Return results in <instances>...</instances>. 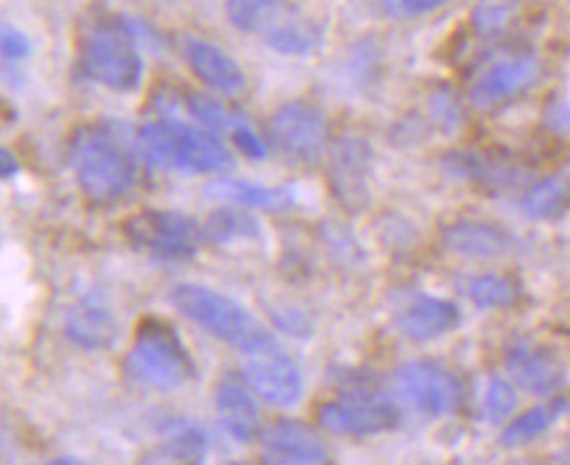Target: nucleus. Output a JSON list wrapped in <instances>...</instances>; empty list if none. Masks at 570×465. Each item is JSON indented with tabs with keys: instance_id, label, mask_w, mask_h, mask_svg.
Listing matches in <instances>:
<instances>
[{
	"instance_id": "nucleus-36",
	"label": "nucleus",
	"mask_w": 570,
	"mask_h": 465,
	"mask_svg": "<svg viewBox=\"0 0 570 465\" xmlns=\"http://www.w3.org/2000/svg\"><path fill=\"white\" fill-rule=\"evenodd\" d=\"M275 321H277V327L285 329V333H288V335H296V337L298 335H302V337H309L312 335L309 321L304 319L302 311H281V314L275 311Z\"/></svg>"
},
{
	"instance_id": "nucleus-35",
	"label": "nucleus",
	"mask_w": 570,
	"mask_h": 465,
	"mask_svg": "<svg viewBox=\"0 0 570 465\" xmlns=\"http://www.w3.org/2000/svg\"><path fill=\"white\" fill-rule=\"evenodd\" d=\"M544 123H547V129H552L558 133H570V102L554 100L547 105Z\"/></svg>"
},
{
	"instance_id": "nucleus-29",
	"label": "nucleus",
	"mask_w": 570,
	"mask_h": 465,
	"mask_svg": "<svg viewBox=\"0 0 570 465\" xmlns=\"http://www.w3.org/2000/svg\"><path fill=\"white\" fill-rule=\"evenodd\" d=\"M515 13V0H479L471 11V27L476 34L494 37L508 27L510 17Z\"/></svg>"
},
{
	"instance_id": "nucleus-26",
	"label": "nucleus",
	"mask_w": 570,
	"mask_h": 465,
	"mask_svg": "<svg viewBox=\"0 0 570 465\" xmlns=\"http://www.w3.org/2000/svg\"><path fill=\"white\" fill-rule=\"evenodd\" d=\"M466 294L476 309L490 311V309H508V306H513L519 301L521 288L513 277L484 273V275L471 277L466 285Z\"/></svg>"
},
{
	"instance_id": "nucleus-2",
	"label": "nucleus",
	"mask_w": 570,
	"mask_h": 465,
	"mask_svg": "<svg viewBox=\"0 0 570 465\" xmlns=\"http://www.w3.org/2000/svg\"><path fill=\"white\" fill-rule=\"evenodd\" d=\"M79 66L87 79L110 92H137L145 79V58L131 21L108 11L87 19L79 37Z\"/></svg>"
},
{
	"instance_id": "nucleus-5",
	"label": "nucleus",
	"mask_w": 570,
	"mask_h": 465,
	"mask_svg": "<svg viewBox=\"0 0 570 465\" xmlns=\"http://www.w3.org/2000/svg\"><path fill=\"white\" fill-rule=\"evenodd\" d=\"M126 374L145 387L176 389L197 377V364L168 321L147 319L139 325L126 356Z\"/></svg>"
},
{
	"instance_id": "nucleus-34",
	"label": "nucleus",
	"mask_w": 570,
	"mask_h": 465,
	"mask_svg": "<svg viewBox=\"0 0 570 465\" xmlns=\"http://www.w3.org/2000/svg\"><path fill=\"white\" fill-rule=\"evenodd\" d=\"M230 139H234L238 152H244L249 160H265L267 157V145L257 137V131L252 129L249 121L238 123L236 129L230 131Z\"/></svg>"
},
{
	"instance_id": "nucleus-32",
	"label": "nucleus",
	"mask_w": 570,
	"mask_h": 465,
	"mask_svg": "<svg viewBox=\"0 0 570 465\" xmlns=\"http://www.w3.org/2000/svg\"><path fill=\"white\" fill-rule=\"evenodd\" d=\"M448 0H380L382 11L393 19H414L438 11Z\"/></svg>"
},
{
	"instance_id": "nucleus-31",
	"label": "nucleus",
	"mask_w": 570,
	"mask_h": 465,
	"mask_svg": "<svg viewBox=\"0 0 570 465\" xmlns=\"http://www.w3.org/2000/svg\"><path fill=\"white\" fill-rule=\"evenodd\" d=\"M32 56V42L19 27L0 21V58L3 63H21Z\"/></svg>"
},
{
	"instance_id": "nucleus-23",
	"label": "nucleus",
	"mask_w": 570,
	"mask_h": 465,
	"mask_svg": "<svg viewBox=\"0 0 570 465\" xmlns=\"http://www.w3.org/2000/svg\"><path fill=\"white\" fill-rule=\"evenodd\" d=\"M202 230H205V244L215 246L259 238L257 217H254L246 207L238 205H228L209 212L207 220L202 222Z\"/></svg>"
},
{
	"instance_id": "nucleus-3",
	"label": "nucleus",
	"mask_w": 570,
	"mask_h": 465,
	"mask_svg": "<svg viewBox=\"0 0 570 465\" xmlns=\"http://www.w3.org/2000/svg\"><path fill=\"white\" fill-rule=\"evenodd\" d=\"M170 304L194 325L207 329L217 340L242 350L246 356L267 354V350L277 348L273 333L246 306L220 294V290L197 283H181L170 290Z\"/></svg>"
},
{
	"instance_id": "nucleus-7",
	"label": "nucleus",
	"mask_w": 570,
	"mask_h": 465,
	"mask_svg": "<svg viewBox=\"0 0 570 465\" xmlns=\"http://www.w3.org/2000/svg\"><path fill=\"white\" fill-rule=\"evenodd\" d=\"M320 424L341 437H370L393 432L401 424V408L372 385H356L320 405Z\"/></svg>"
},
{
	"instance_id": "nucleus-38",
	"label": "nucleus",
	"mask_w": 570,
	"mask_h": 465,
	"mask_svg": "<svg viewBox=\"0 0 570 465\" xmlns=\"http://www.w3.org/2000/svg\"><path fill=\"white\" fill-rule=\"evenodd\" d=\"M568 176H570V162H568Z\"/></svg>"
},
{
	"instance_id": "nucleus-30",
	"label": "nucleus",
	"mask_w": 570,
	"mask_h": 465,
	"mask_svg": "<svg viewBox=\"0 0 570 465\" xmlns=\"http://www.w3.org/2000/svg\"><path fill=\"white\" fill-rule=\"evenodd\" d=\"M519 408V395L508 379L494 377L484 393V418L490 424H502Z\"/></svg>"
},
{
	"instance_id": "nucleus-6",
	"label": "nucleus",
	"mask_w": 570,
	"mask_h": 465,
	"mask_svg": "<svg viewBox=\"0 0 570 465\" xmlns=\"http://www.w3.org/2000/svg\"><path fill=\"white\" fill-rule=\"evenodd\" d=\"M124 236L134 249L157 261H186L205 244L202 222L176 209H145L124 222Z\"/></svg>"
},
{
	"instance_id": "nucleus-8",
	"label": "nucleus",
	"mask_w": 570,
	"mask_h": 465,
	"mask_svg": "<svg viewBox=\"0 0 570 465\" xmlns=\"http://www.w3.org/2000/svg\"><path fill=\"white\" fill-rule=\"evenodd\" d=\"M395 389L411 410L424 418H445L463 405V379L445 364L416 358L395 372Z\"/></svg>"
},
{
	"instance_id": "nucleus-37",
	"label": "nucleus",
	"mask_w": 570,
	"mask_h": 465,
	"mask_svg": "<svg viewBox=\"0 0 570 465\" xmlns=\"http://www.w3.org/2000/svg\"><path fill=\"white\" fill-rule=\"evenodd\" d=\"M21 170V162L19 157L11 152L9 147H0V181H11V178H17Z\"/></svg>"
},
{
	"instance_id": "nucleus-25",
	"label": "nucleus",
	"mask_w": 570,
	"mask_h": 465,
	"mask_svg": "<svg viewBox=\"0 0 570 465\" xmlns=\"http://www.w3.org/2000/svg\"><path fill=\"white\" fill-rule=\"evenodd\" d=\"M570 201V181L560 176H550L529 186L521 197V212L531 220H552Z\"/></svg>"
},
{
	"instance_id": "nucleus-13",
	"label": "nucleus",
	"mask_w": 570,
	"mask_h": 465,
	"mask_svg": "<svg viewBox=\"0 0 570 465\" xmlns=\"http://www.w3.org/2000/svg\"><path fill=\"white\" fill-rule=\"evenodd\" d=\"M461 325L459 304L430 294H411L395 309V327L411 343H432Z\"/></svg>"
},
{
	"instance_id": "nucleus-18",
	"label": "nucleus",
	"mask_w": 570,
	"mask_h": 465,
	"mask_svg": "<svg viewBox=\"0 0 570 465\" xmlns=\"http://www.w3.org/2000/svg\"><path fill=\"white\" fill-rule=\"evenodd\" d=\"M184 58L194 77L205 81L209 89L220 95H242L246 89V73L228 52L207 40H189L184 44Z\"/></svg>"
},
{
	"instance_id": "nucleus-9",
	"label": "nucleus",
	"mask_w": 570,
	"mask_h": 465,
	"mask_svg": "<svg viewBox=\"0 0 570 465\" xmlns=\"http://www.w3.org/2000/svg\"><path fill=\"white\" fill-rule=\"evenodd\" d=\"M269 145L291 165H317L327 152V118L309 102H285L269 116Z\"/></svg>"
},
{
	"instance_id": "nucleus-15",
	"label": "nucleus",
	"mask_w": 570,
	"mask_h": 465,
	"mask_svg": "<svg viewBox=\"0 0 570 465\" xmlns=\"http://www.w3.org/2000/svg\"><path fill=\"white\" fill-rule=\"evenodd\" d=\"M539 71H542V66L534 56H515L494 63L471 89V102L479 110L500 108V105L515 100V97L534 87Z\"/></svg>"
},
{
	"instance_id": "nucleus-28",
	"label": "nucleus",
	"mask_w": 570,
	"mask_h": 465,
	"mask_svg": "<svg viewBox=\"0 0 570 465\" xmlns=\"http://www.w3.org/2000/svg\"><path fill=\"white\" fill-rule=\"evenodd\" d=\"M189 112L209 131H234L238 123L246 121V118L236 108H228L225 102L215 100V97H207V95H191Z\"/></svg>"
},
{
	"instance_id": "nucleus-20",
	"label": "nucleus",
	"mask_w": 570,
	"mask_h": 465,
	"mask_svg": "<svg viewBox=\"0 0 570 465\" xmlns=\"http://www.w3.org/2000/svg\"><path fill=\"white\" fill-rule=\"evenodd\" d=\"M570 414V397L568 395H552L550 400L537 405V408L527 410L519 418H513L505 429H502L500 447L505 449H519L527 447L531 442H537L544 432H550L562 416Z\"/></svg>"
},
{
	"instance_id": "nucleus-16",
	"label": "nucleus",
	"mask_w": 570,
	"mask_h": 465,
	"mask_svg": "<svg viewBox=\"0 0 570 465\" xmlns=\"http://www.w3.org/2000/svg\"><path fill=\"white\" fill-rule=\"evenodd\" d=\"M442 246L448 251L459 254L466 259H502L515 251L513 233H508L500 225L476 220V217H466V220L448 222L442 228Z\"/></svg>"
},
{
	"instance_id": "nucleus-24",
	"label": "nucleus",
	"mask_w": 570,
	"mask_h": 465,
	"mask_svg": "<svg viewBox=\"0 0 570 465\" xmlns=\"http://www.w3.org/2000/svg\"><path fill=\"white\" fill-rule=\"evenodd\" d=\"M288 13L283 0H225V17L238 32L265 37Z\"/></svg>"
},
{
	"instance_id": "nucleus-27",
	"label": "nucleus",
	"mask_w": 570,
	"mask_h": 465,
	"mask_svg": "<svg viewBox=\"0 0 570 465\" xmlns=\"http://www.w3.org/2000/svg\"><path fill=\"white\" fill-rule=\"evenodd\" d=\"M207 449H209L207 434L202 432L197 424L178 422L174 429L165 434L160 455L165 461H174V463H202L207 457Z\"/></svg>"
},
{
	"instance_id": "nucleus-33",
	"label": "nucleus",
	"mask_w": 570,
	"mask_h": 465,
	"mask_svg": "<svg viewBox=\"0 0 570 465\" xmlns=\"http://www.w3.org/2000/svg\"><path fill=\"white\" fill-rule=\"evenodd\" d=\"M430 110H432V118L438 121L442 131L450 133V131H455L461 126V108H459V102L453 100V95H450V92L432 95Z\"/></svg>"
},
{
	"instance_id": "nucleus-12",
	"label": "nucleus",
	"mask_w": 570,
	"mask_h": 465,
	"mask_svg": "<svg viewBox=\"0 0 570 465\" xmlns=\"http://www.w3.org/2000/svg\"><path fill=\"white\" fill-rule=\"evenodd\" d=\"M244 379L252 393L273 408H291L304 395L302 369L277 348L252 356V362L244 366Z\"/></svg>"
},
{
	"instance_id": "nucleus-1",
	"label": "nucleus",
	"mask_w": 570,
	"mask_h": 465,
	"mask_svg": "<svg viewBox=\"0 0 570 465\" xmlns=\"http://www.w3.org/2000/svg\"><path fill=\"white\" fill-rule=\"evenodd\" d=\"M137 139L118 123L95 121L73 131L69 165L79 189L92 201L108 205L121 199L137 181Z\"/></svg>"
},
{
	"instance_id": "nucleus-19",
	"label": "nucleus",
	"mask_w": 570,
	"mask_h": 465,
	"mask_svg": "<svg viewBox=\"0 0 570 465\" xmlns=\"http://www.w3.org/2000/svg\"><path fill=\"white\" fill-rule=\"evenodd\" d=\"M66 335L87 350L110 348L118 337V319L100 296H87L66 317Z\"/></svg>"
},
{
	"instance_id": "nucleus-4",
	"label": "nucleus",
	"mask_w": 570,
	"mask_h": 465,
	"mask_svg": "<svg viewBox=\"0 0 570 465\" xmlns=\"http://www.w3.org/2000/svg\"><path fill=\"white\" fill-rule=\"evenodd\" d=\"M137 149L157 168L189 172V176L223 172L234 165L228 145L215 131L176 121L147 123L137 133Z\"/></svg>"
},
{
	"instance_id": "nucleus-11",
	"label": "nucleus",
	"mask_w": 570,
	"mask_h": 465,
	"mask_svg": "<svg viewBox=\"0 0 570 465\" xmlns=\"http://www.w3.org/2000/svg\"><path fill=\"white\" fill-rule=\"evenodd\" d=\"M505 369L515 385L531 395L552 397L568 382L566 364L554 350L531 340H513L505 348Z\"/></svg>"
},
{
	"instance_id": "nucleus-14",
	"label": "nucleus",
	"mask_w": 570,
	"mask_h": 465,
	"mask_svg": "<svg viewBox=\"0 0 570 465\" xmlns=\"http://www.w3.org/2000/svg\"><path fill=\"white\" fill-rule=\"evenodd\" d=\"M262 457L267 463L281 465H320L330 463V449L325 439L312 426L294 418L275 422L267 432L259 434Z\"/></svg>"
},
{
	"instance_id": "nucleus-22",
	"label": "nucleus",
	"mask_w": 570,
	"mask_h": 465,
	"mask_svg": "<svg viewBox=\"0 0 570 465\" xmlns=\"http://www.w3.org/2000/svg\"><path fill=\"white\" fill-rule=\"evenodd\" d=\"M262 40H265L267 48L281 52V56H309V52L320 48L322 34L309 19L288 9V13Z\"/></svg>"
},
{
	"instance_id": "nucleus-10",
	"label": "nucleus",
	"mask_w": 570,
	"mask_h": 465,
	"mask_svg": "<svg viewBox=\"0 0 570 465\" xmlns=\"http://www.w3.org/2000/svg\"><path fill=\"white\" fill-rule=\"evenodd\" d=\"M372 152L364 139L343 137L330 152V191L348 212H362L372 201Z\"/></svg>"
},
{
	"instance_id": "nucleus-17",
	"label": "nucleus",
	"mask_w": 570,
	"mask_h": 465,
	"mask_svg": "<svg viewBox=\"0 0 570 465\" xmlns=\"http://www.w3.org/2000/svg\"><path fill=\"white\" fill-rule=\"evenodd\" d=\"M215 408L223 429L242 445H252L262 434V418L257 400L246 379L225 377L215 389Z\"/></svg>"
},
{
	"instance_id": "nucleus-21",
	"label": "nucleus",
	"mask_w": 570,
	"mask_h": 465,
	"mask_svg": "<svg viewBox=\"0 0 570 465\" xmlns=\"http://www.w3.org/2000/svg\"><path fill=\"white\" fill-rule=\"evenodd\" d=\"M209 197L228 201V205H238L246 209H267V212H283V209L294 207V191L285 186H262L252 181H238V178H228V181H217L207 189Z\"/></svg>"
}]
</instances>
